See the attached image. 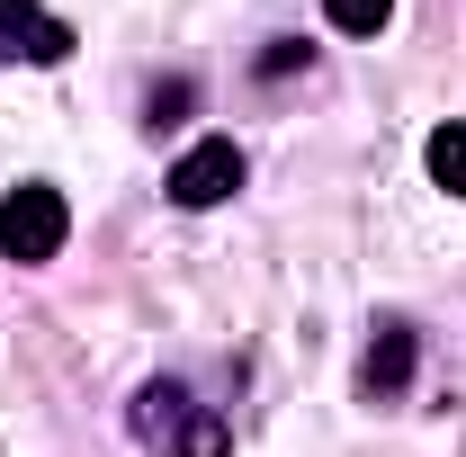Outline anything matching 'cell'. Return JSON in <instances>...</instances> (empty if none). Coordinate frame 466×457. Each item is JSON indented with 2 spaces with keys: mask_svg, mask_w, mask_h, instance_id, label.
Returning <instances> with one entry per match:
<instances>
[{
  "mask_svg": "<svg viewBox=\"0 0 466 457\" xmlns=\"http://www.w3.org/2000/svg\"><path fill=\"white\" fill-rule=\"evenodd\" d=\"M72 55V27L36 0H0V63H63Z\"/></svg>",
  "mask_w": 466,
  "mask_h": 457,
  "instance_id": "4",
  "label": "cell"
},
{
  "mask_svg": "<svg viewBox=\"0 0 466 457\" xmlns=\"http://www.w3.org/2000/svg\"><path fill=\"white\" fill-rule=\"evenodd\" d=\"M188 99H198L188 81H162V90H153V126H179V117H188Z\"/></svg>",
  "mask_w": 466,
  "mask_h": 457,
  "instance_id": "8",
  "label": "cell"
},
{
  "mask_svg": "<svg viewBox=\"0 0 466 457\" xmlns=\"http://www.w3.org/2000/svg\"><path fill=\"white\" fill-rule=\"evenodd\" d=\"M135 440L162 449V457H225V421H216V403H198L188 386L153 377L135 395Z\"/></svg>",
  "mask_w": 466,
  "mask_h": 457,
  "instance_id": "1",
  "label": "cell"
},
{
  "mask_svg": "<svg viewBox=\"0 0 466 457\" xmlns=\"http://www.w3.org/2000/svg\"><path fill=\"white\" fill-rule=\"evenodd\" d=\"M359 386L386 403L412 386V323H377V341H368V359H359Z\"/></svg>",
  "mask_w": 466,
  "mask_h": 457,
  "instance_id": "5",
  "label": "cell"
},
{
  "mask_svg": "<svg viewBox=\"0 0 466 457\" xmlns=\"http://www.w3.org/2000/svg\"><path fill=\"white\" fill-rule=\"evenodd\" d=\"M323 18H332L341 36H377V27L395 18V0H323Z\"/></svg>",
  "mask_w": 466,
  "mask_h": 457,
  "instance_id": "7",
  "label": "cell"
},
{
  "mask_svg": "<svg viewBox=\"0 0 466 457\" xmlns=\"http://www.w3.org/2000/svg\"><path fill=\"white\" fill-rule=\"evenodd\" d=\"M296 63H305V46H296V36H279V46H269V55H260V81H288Z\"/></svg>",
  "mask_w": 466,
  "mask_h": 457,
  "instance_id": "9",
  "label": "cell"
},
{
  "mask_svg": "<svg viewBox=\"0 0 466 457\" xmlns=\"http://www.w3.org/2000/svg\"><path fill=\"white\" fill-rule=\"evenodd\" d=\"M421 162H431V179H440L449 198H466V117H449V126L421 144Z\"/></svg>",
  "mask_w": 466,
  "mask_h": 457,
  "instance_id": "6",
  "label": "cell"
},
{
  "mask_svg": "<svg viewBox=\"0 0 466 457\" xmlns=\"http://www.w3.org/2000/svg\"><path fill=\"white\" fill-rule=\"evenodd\" d=\"M242 171H251L242 144L233 135H207V144H188L171 162V207H225L233 188H242Z\"/></svg>",
  "mask_w": 466,
  "mask_h": 457,
  "instance_id": "3",
  "label": "cell"
},
{
  "mask_svg": "<svg viewBox=\"0 0 466 457\" xmlns=\"http://www.w3.org/2000/svg\"><path fill=\"white\" fill-rule=\"evenodd\" d=\"M63 233H72L63 188H46V179H18V188L0 198V260L36 269V260H55V251H63Z\"/></svg>",
  "mask_w": 466,
  "mask_h": 457,
  "instance_id": "2",
  "label": "cell"
}]
</instances>
